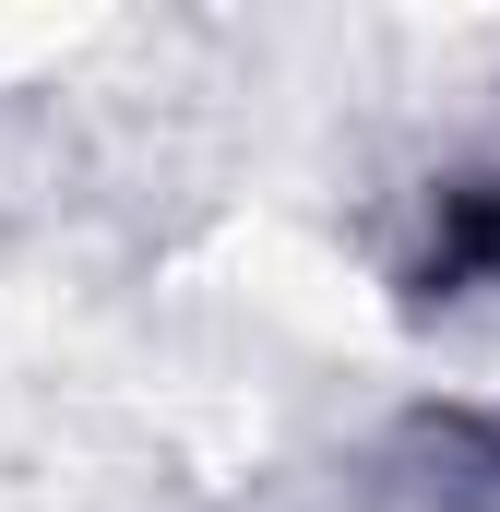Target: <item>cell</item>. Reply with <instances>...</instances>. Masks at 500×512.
<instances>
[{
	"instance_id": "cell-1",
	"label": "cell",
	"mask_w": 500,
	"mask_h": 512,
	"mask_svg": "<svg viewBox=\"0 0 500 512\" xmlns=\"http://www.w3.org/2000/svg\"><path fill=\"white\" fill-rule=\"evenodd\" d=\"M500 251V191H465V215H453V239H441V274H477Z\"/></svg>"
}]
</instances>
